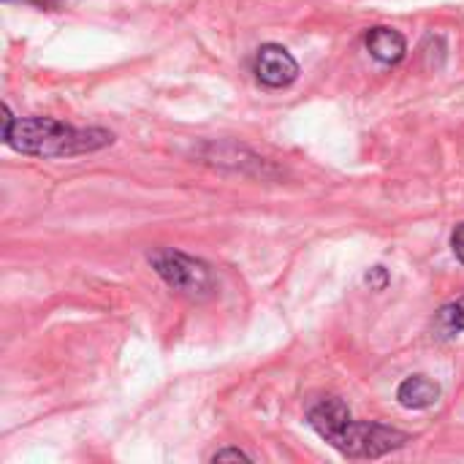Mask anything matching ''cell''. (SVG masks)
I'll return each instance as SVG.
<instances>
[{"label":"cell","mask_w":464,"mask_h":464,"mask_svg":"<svg viewBox=\"0 0 464 464\" xmlns=\"http://www.w3.org/2000/svg\"><path fill=\"white\" fill-rule=\"evenodd\" d=\"M307 424L348 459H381L411 443V435L375 421H356L337 397H324L307 408Z\"/></svg>","instance_id":"1"},{"label":"cell","mask_w":464,"mask_h":464,"mask_svg":"<svg viewBox=\"0 0 464 464\" xmlns=\"http://www.w3.org/2000/svg\"><path fill=\"white\" fill-rule=\"evenodd\" d=\"M3 141L33 158H76L114 144L106 128H73L54 117H14L3 106Z\"/></svg>","instance_id":"2"},{"label":"cell","mask_w":464,"mask_h":464,"mask_svg":"<svg viewBox=\"0 0 464 464\" xmlns=\"http://www.w3.org/2000/svg\"><path fill=\"white\" fill-rule=\"evenodd\" d=\"M150 266L155 269V275L177 294L188 296V299H207L215 294L218 280L209 264H204L201 258H193L182 250H171V247H155L147 256Z\"/></svg>","instance_id":"3"},{"label":"cell","mask_w":464,"mask_h":464,"mask_svg":"<svg viewBox=\"0 0 464 464\" xmlns=\"http://www.w3.org/2000/svg\"><path fill=\"white\" fill-rule=\"evenodd\" d=\"M256 79L272 90H283V87H291L299 76V63L296 57L280 46V44H264L258 52H256Z\"/></svg>","instance_id":"4"},{"label":"cell","mask_w":464,"mask_h":464,"mask_svg":"<svg viewBox=\"0 0 464 464\" xmlns=\"http://www.w3.org/2000/svg\"><path fill=\"white\" fill-rule=\"evenodd\" d=\"M440 397H443L440 383L427 375H411L397 386V402L405 411H430L440 402Z\"/></svg>","instance_id":"5"},{"label":"cell","mask_w":464,"mask_h":464,"mask_svg":"<svg viewBox=\"0 0 464 464\" xmlns=\"http://www.w3.org/2000/svg\"><path fill=\"white\" fill-rule=\"evenodd\" d=\"M364 46H367V52H370L378 63H383V65H397V63H402V60H405V52H408L405 35H402L400 30L383 27V24L367 30Z\"/></svg>","instance_id":"6"},{"label":"cell","mask_w":464,"mask_h":464,"mask_svg":"<svg viewBox=\"0 0 464 464\" xmlns=\"http://www.w3.org/2000/svg\"><path fill=\"white\" fill-rule=\"evenodd\" d=\"M432 334L438 340H454L464 334V296L443 304L432 318Z\"/></svg>","instance_id":"7"},{"label":"cell","mask_w":464,"mask_h":464,"mask_svg":"<svg viewBox=\"0 0 464 464\" xmlns=\"http://www.w3.org/2000/svg\"><path fill=\"white\" fill-rule=\"evenodd\" d=\"M364 283L370 285V291H386L389 288V283H392V275H389V269L386 266H370L367 269V275H364Z\"/></svg>","instance_id":"8"},{"label":"cell","mask_w":464,"mask_h":464,"mask_svg":"<svg viewBox=\"0 0 464 464\" xmlns=\"http://www.w3.org/2000/svg\"><path fill=\"white\" fill-rule=\"evenodd\" d=\"M239 459L250 462L253 457H250V454H245L242 449H220V451H215V454H212V462H239Z\"/></svg>","instance_id":"9"},{"label":"cell","mask_w":464,"mask_h":464,"mask_svg":"<svg viewBox=\"0 0 464 464\" xmlns=\"http://www.w3.org/2000/svg\"><path fill=\"white\" fill-rule=\"evenodd\" d=\"M451 247H454V256L462 261L464 266V223H459V226L454 228V234H451Z\"/></svg>","instance_id":"10"},{"label":"cell","mask_w":464,"mask_h":464,"mask_svg":"<svg viewBox=\"0 0 464 464\" xmlns=\"http://www.w3.org/2000/svg\"><path fill=\"white\" fill-rule=\"evenodd\" d=\"M33 3H44V5H46V3H49V0H33Z\"/></svg>","instance_id":"11"}]
</instances>
